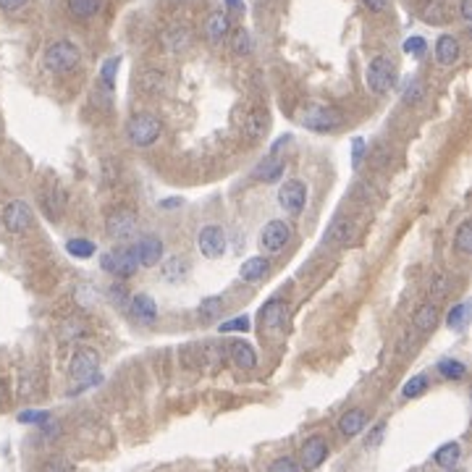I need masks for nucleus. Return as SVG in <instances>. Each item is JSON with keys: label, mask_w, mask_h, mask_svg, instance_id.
Here are the masks:
<instances>
[{"label": "nucleus", "mask_w": 472, "mask_h": 472, "mask_svg": "<svg viewBox=\"0 0 472 472\" xmlns=\"http://www.w3.org/2000/svg\"><path fill=\"white\" fill-rule=\"evenodd\" d=\"M79 58H82V53H79V48H76L73 42L58 40V42H53V45H48L42 63L53 73H66V71H71V68H76Z\"/></svg>", "instance_id": "1"}, {"label": "nucleus", "mask_w": 472, "mask_h": 472, "mask_svg": "<svg viewBox=\"0 0 472 472\" xmlns=\"http://www.w3.org/2000/svg\"><path fill=\"white\" fill-rule=\"evenodd\" d=\"M299 123L304 126V129L323 134V131L339 129V126L344 123V116L339 113L336 108H328V106H309V108H304V111L299 113Z\"/></svg>", "instance_id": "2"}, {"label": "nucleus", "mask_w": 472, "mask_h": 472, "mask_svg": "<svg viewBox=\"0 0 472 472\" xmlns=\"http://www.w3.org/2000/svg\"><path fill=\"white\" fill-rule=\"evenodd\" d=\"M100 265L106 273L116 278H129L134 276L139 270V262H137V252H134V245L131 247H118L113 252H106L100 257Z\"/></svg>", "instance_id": "3"}, {"label": "nucleus", "mask_w": 472, "mask_h": 472, "mask_svg": "<svg viewBox=\"0 0 472 472\" xmlns=\"http://www.w3.org/2000/svg\"><path fill=\"white\" fill-rule=\"evenodd\" d=\"M367 87L375 92V95H386V92L396 84V66L394 61H389L386 56H378L370 61L367 66Z\"/></svg>", "instance_id": "4"}, {"label": "nucleus", "mask_w": 472, "mask_h": 472, "mask_svg": "<svg viewBox=\"0 0 472 472\" xmlns=\"http://www.w3.org/2000/svg\"><path fill=\"white\" fill-rule=\"evenodd\" d=\"M126 137L131 145L137 147H150L160 137V121L150 113H139L126 123Z\"/></svg>", "instance_id": "5"}, {"label": "nucleus", "mask_w": 472, "mask_h": 472, "mask_svg": "<svg viewBox=\"0 0 472 472\" xmlns=\"http://www.w3.org/2000/svg\"><path fill=\"white\" fill-rule=\"evenodd\" d=\"M197 247H200V252L202 257L207 260H218L226 255V247H228V239H226V231L215 223H207V226L200 228V234H197Z\"/></svg>", "instance_id": "6"}, {"label": "nucleus", "mask_w": 472, "mask_h": 472, "mask_svg": "<svg viewBox=\"0 0 472 472\" xmlns=\"http://www.w3.org/2000/svg\"><path fill=\"white\" fill-rule=\"evenodd\" d=\"M278 205L286 215H299L307 205V187L299 179L284 181V187L278 189Z\"/></svg>", "instance_id": "7"}, {"label": "nucleus", "mask_w": 472, "mask_h": 472, "mask_svg": "<svg viewBox=\"0 0 472 472\" xmlns=\"http://www.w3.org/2000/svg\"><path fill=\"white\" fill-rule=\"evenodd\" d=\"M289 239H292V226L284 223V220H270L268 226L260 231L257 245H260V252L276 255V252H281L286 245H289Z\"/></svg>", "instance_id": "8"}, {"label": "nucleus", "mask_w": 472, "mask_h": 472, "mask_svg": "<svg viewBox=\"0 0 472 472\" xmlns=\"http://www.w3.org/2000/svg\"><path fill=\"white\" fill-rule=\"evenodd\" d=\"M32 223H34L32 207L24 200H11L3 207V226L9 228L11 234H24V231L32 228Z\"/></svg>", "instance_id": "9"}, {"label": "nucleus", "mask_w": 472, "mask_h": 472, "mask_svg": "<svg viewBox=\"0 0 472 472\" xmlns=\"http://www.w3.org/2000/svg\"><path fill=\"white\" fill-rule=\"evenodd\" d=\"M299 459H302V470H307V472L318 470L320 464L328 459V441H326V436H318V433H315V436H309V438L302 443Z\"/></svg>", "instance_id": "10"}, {"label": "nucleus", "mask_w": 472, "mask_h": 472, "mask_svg": "<svg viewBox=\"0 0 472 472\" xmlns=\"http://www.w3.org/2000/svg\"><path fill=\"white\" fill-rule=\"evenodd\" d=\"M98 367H100L98 352L90 349V347H79V349L73 352L68 373H71V378H76V381H84V378H90V375L98 373Z\"/></svg>", "instance_id": "11"}, {"label": "nucleus", "mask_w": 472, "mask_h": 472, "mask_svg": "<svg viewBox=\"0 0 472 472\" xmlns=\"http://www.w3.org/2000/svg\"><path fill=\"white\" fill-rule=\"evenodd\" d=\"M106 231L111 239H118V242L131 239V236L137 234V218H134V212H129V210L111 212L106 220Z\"/></svg>", "instance_id": "12"}, {"label": "nucleus", "mask_w": 472, "mask_h": 472, "mask_svg": "<svg viewBox=\"0 0 472 472\" xmlns=\"http://www.w3.org/2000/svg\"><path fill=\"white\" fill-rule=\"evenodd\" d=\"M134 252H137L139 268H155L163 257V242H160V236L147 234L134 245Z\"/></svg>", "instance_id": "13"}, {"label": "nucleus", "mask_w": 472, "mask_h": 472, "mask_svg": "<svg viewBox=\"0 0 472 472\" xmlns=\"http://www.w3.org/2000/svg\"><path fill=\"white\" fill-rule=\"evenodd\" d=\"M286 171V163L281 160V158H276V155H268V158H262L260 163L255 165V179L257 181H265V184H273V181H278L281 176H284Z\"/></svg>", "instance_id": "14"}, {"label": "nucleus", "mask_w": 472, "mask_h": 472, "mask_svg": "<svg viewBox=\"0 0 472 472\" xmlns=\"http://www.w3.org/2000/svg\"><path fill=\"white\" fill-rule=\"evenodd\" d=\"M367 425V415L365 409H347L342 417H339V433L344 438H354L359 433L365 431Z\"/></svg>", "instance_id": "15"}, {"label": "nucleus", "mask_w": 472, "mask_h": 472, "mask_svg": "<svg viewBox=\"0 0 472 472\" xmlns=\"http://www.w3.org/2000/svg\"><path fill=\"white\" fill-rule=\"evenodd\" d=\"M268 273H270V262H268V257H262V255L245 260L242 262V268H239V278L247 281V284H260Z\"/></svg>", "instance_id": "16"}, {"label": "nucleus", "mask_w": 472, "mask_h": 472, "mask_svg": "<svg viewBox=\"0 0 472 472\" xmlns=\"http://www.w3.org/2000/svg\"><path fill=\"white\" fill-rule=\"evenodd\" d=\"M129 307H131V315H134V320L145 323V326L155 323V318H158V307H155V299H153V297H147V294H137V297H131Z\"/></svg>", "instance_id": "17"}, {"label": "nucleus", "mask_w": 472, "mask_h": 472, "mask_svg": "<svg viewBox=\"0 0 472 472\" xmlns=\"http://www.w3.org/2000/svg\"><path fill=\"white\" fill-rule=\"evenodd\" d=\"M462 56V48H459V40L451 37V34H441L438 42H436V61L441 66H454Z\"/></svg>", "instance_id": "18"}, {"label": "nucleus", "mask_w": 472, "mask_h": 472, "mask_svg": "<svg viewBox=\"0 0 472 472\" xmlns=\"http://www.w3.org/2000/svg\"><path fill=\"white\" fill-rule=\"evenodd\" d=\"M286 320V304L281 299H268L260 307V323L268 331H276V328L284 326Z\"/></svg>", "instance_id": "19"}, {"label": "nucleus", "mask_w": 472, "mask_h": 472, "mask_svg": "<svg viewBox=\"0 0 472 472\" xmlns=\"http://www.w3.org/2000/svg\"><path fill=\"white\" fill-rule=\"evenodd\" d=\"M228 32H231V24H228V16L223 11H215V14L207 16V21H205V34H207V40H210L212 45H220V42L228 37Z\"/></svg>", "instance_id": "20"}, {"label": "nucleus", "mask_w": 472, "mask_h": 472, "mask_svg": "<svg viewBox=\"0 0 472 472\" xmlns=\"http://www.w3.org/2000/svg\"><path fill=\"white\" fill-rule=\"evenodd\" d=\"M189 270H192V265H189L187 257H165L163 262H160V273H163V278L168 281V284H179V281H184V278L189 276Z\"/></svg>", "instance_id": "21"}, {"label": "nucleus", "mask_w": 472, "mask_h": 472, "mask_svg": "<svg viewBox=\"0 0 472 472\" xmlns=\"http://www.w3.org/2000/svg\"><path fill=\"white\" fill-rule=\"evenodd\" d=\"M228 354H231V359H234L242 370H252V367L257 365V354H255V349L247 342H234L228 347Z\"/></svg>", "instance_id": "22"}, {"label": "nucleus", "mask_w": 472, "mask_h": 472, "mask_svg": "<svg viewBox=\"0 0 472 472\" xmlns=\"http://www.w3.org/2000/svg\"><path fill=\"white\" fill-rule=\"evenodd\" d=\"M462 459V446L456 443V441H448V443H443V446L433 454V462L438 464L441 470H451V467H456V462Z\"/></svg>", "instance_id": "23"}, {"label": "nucleus", "mask_w": 472, "mask_h": 472, "mask_svg": "<svg viewBox=\"0 0 472 472\" xmlns=\"http://www.w3.org/2000/svg\"><path fill=\"white\" fill-rule=\"evenodd\" d=\"M417 11H420V19H423L425 24H443L448 19L443 0H423Z\"/></svg>", "instance_id": "24"}, {"label": "nucleus", "mask_w": 472, "mask_h": 472, "mask_svg": "<svg viewBox=\"0 0 472 472\" xmlns=\"http://www.w3.org/2000/svg\"><path fill=\"white\" fill-rule=\"evenodd\" d=\"M245 134L250 139H262L268 134V113L265 111H250L245 118Z\"/></svg>", "instance_id": "25"}, {"label": "nucleus", "mask_w": 472, "mask_h": 472, "mask_svg": "<svg viewBox=\"0 0 472 472\" xmlns=\"http://www.w3.org/2000/svg\"><path fill=\"white\" fill-rule=\"evenodd\" d=\"M436 320H438V307L431 304V302L420 304V307L415 309V315H412V323H415L417 331H433Z\"/></svg>", "instance_id": "26"}, {"label": "nucleus", "mask_w": 472, "mask_h": 472, "mask_svg": "<svg viewBox=\"0 0 472 472\" xmlns=\"http://www.w3.org/2000/svg\"><path fill=\"white\" fill-rule=\"evenodd\" d=\"M106 0H66L68 6V14L73 19H92L95 14H100Z\"/></svg>", "instance_id": "27"}, {"label": "nucleus", "mask_w": 472, "mask_h": 472, "mask_svg": "<svg viewBox=\"0 0 472 472\" xmlns=\"http://www.w3.org/2000/svg\"><path fill=\"white\" fill-rule=\"evenodd\" d=\"M454 250L462 257H467V255H472V220H462L459 223V228H456V236H454Z\"/></svg>", "instance_id": "28"}, {"label": "nucleus", "mask_w": 472, "mask_h": 472, "mask_svg": "<svg viewBox=\"0 0 472 472\" xmlns=\"http://www.w3.org/2000/svg\"><path fill=\"white\" fill-rule=\"evenodd\" d=\"M223 307H226L223 297H205V299L200 302V307H197V315L202 320H218Z\"/></svg>", "instance_id": "29"}, {"label": "nucleus", "mask_w": 472, "mask_h": 472, "mask_svg": "<svg viewBox=\"0 0 472 472\" xmlns=\"http://www.w3.org/2000/svg\"><path fill=\"white\" fill-rule=\"evenodd\" d=\"M163 42L171 53H179V50L189 48V32L184 26H171V29L163 34Z\"/></svg>", "instance_id": "30"}, {"label": "nucleus", "mask_w": 472, "mask_h": 472, "mask_svg": "<svg viewBox=\"0 0 472 472\" xmlns=\"http://www.w3.org/2000/svg\"><path fill=\"white\" fill-rule=\"evenodd\" d=\"M467 312H470V304L467 302H459V304H454V307L448 309V315H446V323L451 331H464L467 328Z\"/></svg>", "instance_id": "31"}, {"label": "nucleus", "mask_w": 472, "mask_h": 472, "mask_svg": "<svg viewBox=\"0 0 472 472\" xmlns=\"http://www.w3.org/2000/svg\"><path fill=\"white\" fill-rule=\"evenodd\" d=\"M66 252L76 257V260H90L92 255H95V245H92L90 239H68L66 242Z\"/></svg>", "instance_id": "32"}, {"label": "nucleus", "mask_w": 472, "mask_h": 472, "mask_svg": "<svg viewBox=\"0 0 472 472\" xmlns=\"http://www.w3.org/2000/svg\"><path fill=\"white\" fill-rule=\"evenodd\" d=\"M139 87H142L145 92H160L165 87L163 71H158V68H147V71H142V76H139Z\"/></svg>", "instance_id": "33"}, {"label": "nucleus", "mask_w": 472, "mask_h": 472, "mask_svg": "<svg viewBox=\"0 0 472 472\" xmlns=\"http://www.w3.org/2000/svg\"><path fill=\"white\" fill-rule=\"evenodd\" d=\"M438 373L446 378V381H462L467 375V367L459 359H441L438 362Z\"/></svg>", "instance_id": "34"}, {"label": "nucleus", "mask_w": 472, "mask_h": 472, "mask_svg": "<svg viewBox=\"0 0 472 472\" xmlns=\"http://www.w3.org/2000/svg\"><path fill=\"white\" fill-rule=\"evenodd\" d=\"M423 98H425V84L420 82V79H409V82L404 84V90H401V100H404L407 106H417Z\"/></svg>", "instance_id": "35"}, {"label": "nucleus", "mask_w": 472, "mask_h": 472, "mask_svg": "<svg viewBox=\"0 0 472 472\" xmlns=\"http://www.w3.org/2000/svg\"><path fill=\"white\" fill-rule=\"evenodd\" d=\"M425 389H428V375H415V378H409L407 383H404V389H401V396L404 399H417L420 394H425Z\"/></svg>", "instance_id": "36"}, {"label": "nucleus", "mask_w": 472, "mask_h": 472, "mask_svg": "<svg viewBox=\"0 0 472 472\" xmlns=\"http://www.w3.org/2000/svg\"><path fill=\"white\" fill-rule=\"evenodd\" d=\"M252 328V323H250V318L247 315H236V318L226 320V323H220V334H234V331H239V334H247Z\"/></svg>", "instance_id": "37"}, {"label": "nucleus", "mask_w": 472, "mask_h": 472, "mask_svg": "<svg viewBox=\"0 0 472 472\" xmlns=\"http://www.w3.org/2000/svg\"><path fill=\"white\" fill-rule=\"evenodd\" d=\"M118 63H121V58H108L106 63H103V71H100V79H103V84H106L108 90H113L116 84V71H118Z\"/></svg>", "instance_id": "38"}, {"label": "nucleus", "mask_w": 472, "mask_h": 472, "mask_svg": "<svg viewBox=\"0 0 472 472\" xmlns=\"http://www.w3.org/2000/svg\"><path fill=\"white\" fill-rule=\"evenodd\" d=\"M40 472H73V464L63 456H50L40 464Z\"/></svg>", "instance_id": "39"}, {"label": "nucleus", "mask_w": 472, "mask_h": 472, "mask_svg": "<svg viewBox=\"0 0 472 472\" xmlns=\"http://www.w3.org/2000/svg\"><path fill=\"white\" fill-rule=\"evenodd\" d=\"M231 48H234L236 56H250V50H252L250 32H247V29H239V32L234 34V42H231Z\"/></svg>", "instance_id": "40"}, {"label": "nucleus", "mask_w": 472, "mask_h": 472, "mask_svg": "<svg viewBox=\"0 0 472 472\" xmlns=\"http://www.w3.org/2000/svg\"><path fill=\"white\" fill-rule=\"evenodd\" d=\"M50 420V412L45 409H24L21 415H19V423L24 425H45Z\"/></svg>", "instance_id": "41"}, {"label": "nucleus", "mask_w": 472, "mask_h": 472, "mask_svg": "<svg viewBox=\"0 0 472 472\" xmlns=\"http://www.w3.org/2000/svg\"><path fill=\"white\" fill-rule=\"evenodd\" d=\"M404 53L407 56H415V58H420V56H425V50H428V42L423 40V37H409V40H404Z\"/></svg>", "instance_id": "42"}, {"label": "nucleus", "mask_w": 472, "mask_h": 472, "mask_svg": "<svg viewBox=\"0 0 472 472\" xmlns=\"http://www.w3.org/2000/svg\"><path fill=\"white\" fill-rule=\"evenodd\" d=\"M448 289H451V286H448V278L446 276H436L433 278V284H431V299L433 302L443 299V297L448 294Z\"/></svg>", "instance_id": "43"}, {"label": "nucleus", "mask_w": 472, "mask_h": 472, "mask_svg": "<svg viewBox=\"0 0 472 472\" xmlns=\"http://www.w3.org/2000/svg\"><path fill=\"white\" fill-rule=\"evenodd\" d=\"M328 236H331V239H336V242H349L352 223H347V220H339V223H334V228L328 231Z\"/></svg>", "instance_id": "44"}, {"label": "nucleus", "mask_w": 472, "mask_h": 472, "mask_svg": "<svg viewBox=\"0 0 472 472\" xmlns=\"http://www.w3.org/2000/svg\"><path fill=\"white\" fill-rule=\"evenodd\" d=\"M108 297H111V302H113L116 307H126V302L131 299L129 294H126V286H123V284H113V286H111Z\"/></svg>", "instance_id": "45"}, {"label": "nucleus", "mask_w": 472, "mask_h": 472, "mask_svg": "<svg viewBox=\"0 0 472 472\" xmlns=\"http://www.w3.org/2000/svg\"><path fill=\"white\" fill-rule=\"evenodd\" d=\"M268 472H299V464L294 462L292 456H281V459H276V462L270 464Z\"/></svg>", "instance_id": "46"}, {"label": "nucleus", "mask_w": 472, "mask_h": 472, "mask_svg": "<svg viewBox=\"0 0 472 472\" xmlns=\"http://www.w3.org/2000/svg\"><path fill=\"white\" fill-rule=\"evenodd\" d=\"M362 155H365V139H362V137H354V139H352V165H354V168L359 165Z\"/></svg>", "instance_id": "47"}, {"label": "nucleus", "mask_w": 472, "mask_h": 472, "mask_svg": "<svg viewBox=\"0 0 472 472\" xmlns=\"http://www.w3.org/2000/svg\"><path fill=\"white\" fill-rule=\"evenodd\" d=\"M29 0H0V11H6V14H14V11L24 9Z\"/></svg>", "instance_id": "48"}, {"label": "nucleus", "mask_w": 472, "mask_h": 472, "mask_svg": "<svg viewBox=\"0 0 472 472\" xmlns=\"http://www.w3.org/2000/svg\"><path fill=\"white\" fill-rule=\"evenodd\" d=\"M383 431H386V425H375L373 428V433H370V436H367V446H378V443H381V436H383Z\"/></svg>", "instance_id": "49"}, {"label": "nucleus", "mask_w": 472, "mask_h": 472, "mask_svg": "<svg viewBox=\"0 0 472 472\" xmlns=\"http://www.w3.org/2000/svg\"><path fill=\"white\" fill-rule=\"evenodd\" d=\"M362 3H365L370 11H375V14H381V11L389 9V0H362Z\"/></svg>", "instance_id": "50"}, {"label": "nucleus", "mask_w": 472, "mask_h": 472, "mask_svg": "<svg viewBox=\"0 0 472 472\" xmlns=\"http://www.w3.org/2000/svg\"><path fill=\"white\" fill-rule=\"evenodd\" d=\"M459 16H462L464 21H472V0H462V3H459Z\"/></svg>", "instance_id": "51"}, {"label": "nucleus", "mask_w": 472, "mask_h": 472, "mask_svg": "<svg viewBox=\"0 0 472 472\" xmlns=\"http://www.w3.org/2000/svg\"><path fill=\"white\" fill-rule=\"evenodd\" d=\"M226 6H228V9H234V11L245 9V3H242V0H226Z\"/></svg>", "instance_id": "52"}, {"label": "nucleus", "mask_w": 472, "mask_h": 472, "mask_svg": "<svg viewBox=\"0 0 472 472\" xmlns=\"http://www.w3.org/2000/svg\"><path fill=\"white\" fill-rule=\"evenodd\" d=\"M163 207H176V205H181V200H165V202H160Z\"/></svg>", "instance_id": "53"}, {"label": "nucleus", "mask_w": 472, "mask_h": 472, "mask_svg": "<svg viewBox=\"0 0 472 472\" xmlns=\"http://www.w3.org/2000/svg\"><path fill=\"white\" fill-rule=\"evenodd\" d=\"M0 401H3V383H0Z\"/></svg>", "instance_id": "54"}]
</instances>
